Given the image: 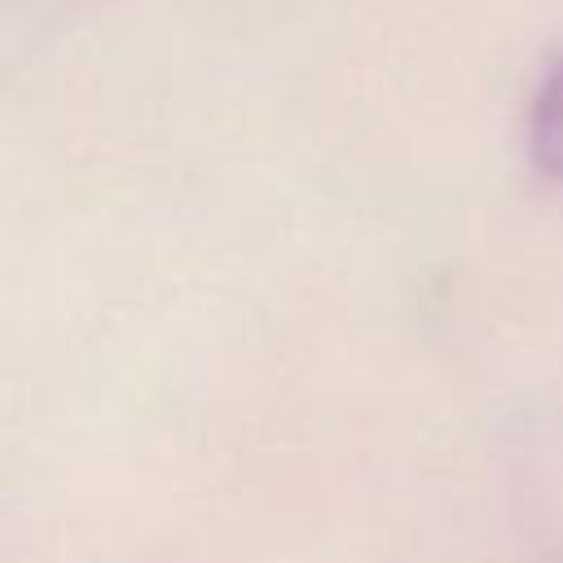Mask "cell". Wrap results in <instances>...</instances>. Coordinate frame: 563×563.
<instances>
[{
    "label": "cell",
    "instance_id": "cell-1",
    "mask_svg": "<svg viewBox=\"0 0 563 563\" xmlns=\"http://www.w3.org/2000/svg\"><path fill=\"white\" fill-rule=\"evenodd\" d=\"M528 154H532V167L541 176H550L554 185H563V57L545 70V79H541V88L532 97Z\"/></svg>",
    "mask_w": 563,
    "mask_h": 563
}]
</instances>
